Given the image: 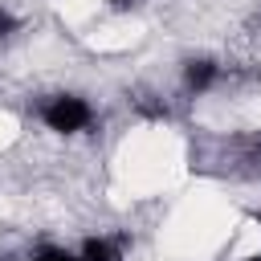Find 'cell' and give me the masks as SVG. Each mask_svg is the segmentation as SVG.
Returning a JSON list of instances; mask_svg holds the SVG:
<instances>
[{"instance_id": "obj_1", "label": "cell", "mask_w": 261, "mask_h": 261, "mask_svg": "<svg viewBox=\"0 0 261 261\" xmlns=\"http://www.w3.org/2000/svg\"><path fill=\"white\" fill-rule=\"evenodd\" d=\"M45 122L53 130H82L90 122V106L82 98H53L45 106Z\"/></svg>"}, {"instance_id": "obj_2", "label": "cell", "mask_w": 261, "mask_h": 261, "mask_svg": "<svg viewBox=\"0 0 261 261\" xmlns=\"http://www.w3.org/2000/svg\"><path fill=\"white\" fill-rule=\"evenodd\" d=\"M86 261H122V249H118V241H90L86 245Z\"/></svg>"}, {"instance_id": "obj_3", "label": "cell", "mask_w": 261, "mask_h": 261, "mask_svg": "<svg viewBox=\"0 0 261 261\" xmlns=\"http://www.w3.org/2000/svg\"><path fill=\"white\" fill-rule=\"evenodd\" d=\"M212 77H216V65H212V61H192V65H188V86H192V90L212 86Z\"/></svg>"}, {"instance_id": "obj_4", "label": "cell", "mask_w": 261, "mask_h": 261, "mask_svg": "<svg viewBox=\"0 0 261 261\" xmlns=\"http://www.w3.org/2000/svg\"><path fill=\"white\" fill-rule=\"evenodd\" d=\"M29 261H77V257L65 253V249H41V253H33Z\"/></svg>"}, {"instance_id": "obj_5", "label": "cell", "mask_w": 261, "mask_h": 261, "mask_svg": "<svg viewBox=\"0 0 261 261\" xmlns=\"http://www.w3.org/2000/svg\"><path fill=\"white\" fill-rule=\"evenodd\" d=\"M8 33H12V16H8V12H0V37H8Z\"/></svg>"}, {"instance_id": "obj_6", "label": "cell", "mask_w": 261, "mask_h": 261, "mask_svg": "<svg viewBox=\"0 0 261 261\" xmlns=\"http://www.w3.org/2000/svg\"><path fill=\"white\" fill-rule=\"evenodd\" d=\"M245 261H261V257H245Z\"/></svg>"}]
</instances>
